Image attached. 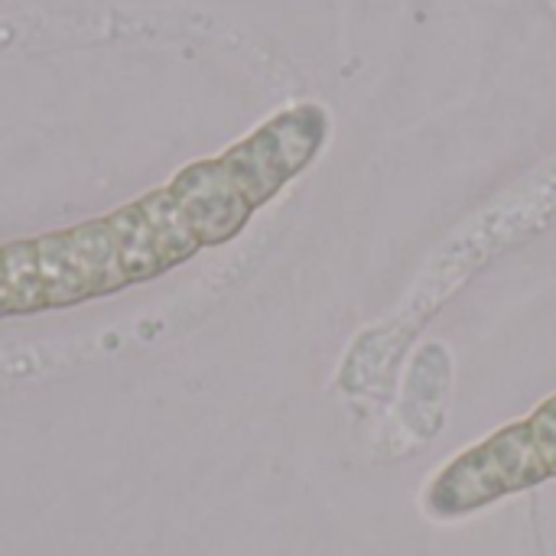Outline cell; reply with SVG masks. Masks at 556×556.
Wrapping results in <instances>:
<instances>
[{"instance_id":"cell-1","label":"cell","mask_w":556,"mask_h":556,"mask_svg":"<svg viewBox=\"0 0 556 556\" xmlns=\"http://www.w3.org/2000/svg\"><path fill=\"white\" fill-rule=\"evenodd\" d=\"M326 137V108L296 104L108 215L0 244V319L85 306L235 241L316 160Z\"/></svg>"},{"instance_id":"cell-2","label":"cell","mask_w":556,"mask_h":556,"mask_svg":"<svg viewBox=\"0 0 556 556\" xmlns=\"http://www.w3.org/2000/svg\"><path fill=\"white\" fill-rule=\"evenodd\" d=\"M547 479L551 476L534 450L531 427L528 420H518L446 463L427 492V508L437 518H463Z\"/></svg>"},{"instance_id":"cell-3","label":"cell","mask_w":556,"mask_h":556,"mask_svg":"<svg viewBox=\"0 0 556 556\" xmlns=\"http://www.w3.org/2000/svg\"><path fill=\"white\" fill-rule=\"evenodd\" d=\"M528 427H531V440H534V450L547 469V476L556 479V394L547 397L531 417H528Z\"/></svg>"}]
</instances>
